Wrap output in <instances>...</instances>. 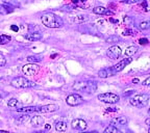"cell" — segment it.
<instances>
[{
  "mask_svg": "<svg viewBox=\"0 0 150 133\" xmlns=\"http://www.w3.org/2000/svg\"><path fill=\"white\" fill-rule=\"evenodd\" d=\"M41 20H42V23L44 24L46 27L59 28L63 26V20H62L57 15L53 14V13L44 14L41 17Z\"/></svg>",
  "mask_w": 150,
  "mask_h": 133,
  "instance_id": "obj_1",
  "label": "cell"
},
{
  "mask_svg": "<svg viewBox=\"0 0 150 133\" xmlns=\"http://www.w3.org/2000/svg\"><path fill=\"white\" fill-rule=\"evenodd\" d=\"M73 89L75 91H82V93H86V94H93L97 89V82L93 81V80L75 82L73 84Z\"/></svg>",
  "mask_w": 150,
  "mask_h": 133,
  "instance_id": "obj_2",
  "label": "cell"
},
{
  "mask_svg": "<svg viewBox=\"0 0 150 133\" xmlns=\"http://www.w3.org/2000/svg\"><path fill=\"white\" fill-rule=\"evenodd\" d=\"M149 95L147 94H142V95H136V96L131 97L129 99V103L134 107L138 108H143L147 106L148 102H149Z\"/></svg>",
  "mask_w": 150,
  "mask_h": 133,
  "instance_id": "obj_3",
  "label": "cell"
},
{
  "mask_svg": "<svg viewBox=\"0 0 150 133\" xmlns=\"http://www.w3.org/2000/svg\"><path fill=\"white\" fill-rule=\"evenodd\" d=\"M11 85L17 89H28V87H35V83L25 77H16L11 81Z\"/></svg>",
  "mask_w": 150,
  "mask_h": 133,
  "instance_id": "obj_4",
  "label": "cell"
},
{
  "mask_svg": "<svg viewBox=\"0 0 150 133\" xmlns=\"http://www.w3.org/2000/svg\"><path fill=\"white\" fill-rule=\"evenodd\" d=\"M98 100H100L103 103H108V104H115L118 103L120 100V97L116 94L112 93H104V94H100L98 95Z\"/></svg>",
  "mask_w": 150,
  "mask_h": 133,
  "instance_id": "obj_5",
  "label": "cell"
},
{
  "mask_svg": "<svg viewBox=\"0 0 150 133\" xmlns=\"http://www.w3.org/2000/svg\"><path fill=\"white\" fill-rule=\"evenodd\" d=\"M39 71H40V67L35 63H28V65H23V68H22V72L26 76H35L38 74Z\"/></svg>",
  "mask_w": 150,
  "mask_h": 133,
  "instance_id": "obj_6",
  "label": "cell"
},
{
  "mask_svg": "<svg viewBox=\"0 0 150 133\" xmlns=\"http://www.w3.org/2000/svg\"><path fill=\"white\" fill-rule=\"evenodd\" d=\"M66 102L70 106H76V105L81 104V103L83 102V99H82V97L80 96V95H78V94H71V95H69V96L67 97Z\"/></svg>",
  "mask_w": 150,
  "mask_h": 133,
  "instance_id": "obj_7",
  "label": "cell"
},
{
  "mask_svg": "<svg viewBox=\"0 0 150 133\" xmlns=\"http://www.w3.org/2000/svg\"><path fill=\"white\" fill-rule=\"evenodd\" d=\"M121 53H122L121 48H120L119 46H112V47H110L108 49V51H106V54H108V56L110 59L119 58Z\"/></svg>",
  "mask_w": 150,
  "mask_h": 133,
  "instance_id": "obj_8",
  "label": "cell"
},
{
  "mask_svg": "<svg viewBox=\"0 0 150 133\" xmlns=\"http://www.w3.org/2000/svg\"><path fill=\"white\" fill-rule=\"evenodd\" d=\"M131 61H132V58H125V59H123V61H120V63H118L117 65H115L114 67H112L110 70H112V72L114 73V75H115L116 73L123 70V69H124L128 63H130Z\"/></svg>",
  "mask_w": 150,
  "mask_h": 133,
  "instance_id": "obj_9",
  "label": "cell"
},
{
  "mask_svg": "<svg viewBox=\"0 0 150 133\" xmlns=\"http://www.w3.org/2000/svg\"><path fill=\"white\" fill-rule=\"evenodd\" d=\"M71 126L73 129H76V130H80V131H84L88 128L87 122L83 121L82 119H75L72 121L71 123Z\"/></svg>",
  "mask_w": 150,
  "mask_h": 133,
  "instance_id": "obj_10",
  "label": "cell"
},
{
  "mask_svg": "<svg viewBox=\"0 0 150 133\" xmlns=\"http://www.w3.org/2000/svg\"><path fill=\"white\" fill-rule=\"evenodd\" d=\"M126 123H127V119H126V117H124V115L115 118V119H112V121H110V125H112V126H114V127L124 126Z\"/></svg>",
  "mask_w": 150,
  "mask_h": 133,
  "instance_id": "obj_11",
  "label": "cell"
},
{
  "mask_svg": "<svg viewBox=\"0 0 150 133\" xmlns=\"http://www.w3.org/2000/svg\"><path fill=\"white\" fill-rule=\"evenodd\" d=\"M93 13L97 15H105V16H112L114 15V13L112 11H110L108 8H105L103 6H96L93 8Z\"/></svg>",
  "mask_w": 150,
  "mask_h": 133,
  "instance_id": "obj_12",
  "label": "cell"
},
{
  "mask_svg": "<svg viewBox=\"0 0 150 133\" xmlns=\"http://www.w3.org/2000/svg\"><path fill=\"white\" fill-rule=\"evenodd\" d=\"M59 109V107L55 105V104H48V105L40 106L39 108V112H43V113H49V112L56 111Z\"/></svg>",
  "mask_w": 150,
  "mask_h": 133,
  "instance_id": "obj_13",
  "label": "cell"
},
{
  "mask_svg": "<svg viewBox=\"0 0 150 133\" xmlns=\"http://www.w3.org/2000/svg\"><path fill=\"white\" fill-rule=\"evenodd\" d=\"M30 123L33 127H39V126H41V125H43L44 119H43L42 117H40V115H35V117H33L30 119Z\"/></svg>",
  "mask_w": 150,
  "mask_h": 133,
  "instance_id": "obj_14",
  "label": "cell"
},
{
  "mask_svg": "<svg viewBox=\"0 0 150 133\" xmlns=\"http://www.w3.org/2000/svg\"><path fill=\"white\" fill-rule=\"evenodd\" d=\"M25 39L28 41H30V42H33V41H39L42 39V34L40 32H30L25 35Z\"/></svg>",
  "mask_w": 150,
  "mask_h": 133,
  "instance_id": "obj_15",
  "label": "cell"
},
{
  "mask_svg": "<svg viewBox=\"0 0 150 133\" xmlns=\"http://www.w3.org/2000/svg\"><path fill=\"white\" fill-rule=\"evenodd\" d=\"M40 106H26V107L18 108V112H39Z\"/></svg>",
  "mask_w": 150,
  "mask_h": 133,
  "instance_id": "obj_16",
  "label": "cell"
},
{
  "mask_svg": "<svg viewBox=\"0 0 150 133\" xmlns=\"http://www.w3.org/2000/svg\"><path fill=\"white\" fill-rule=\"evenodd\" d=\"M98 76L100 78H108V77H110V76H114V73L112 72L110 68L103 69V70H100L98 72Z\"/></svg>",
  "mask_w": 150,
  "mask_h": 133,
  "instance_id": "obj_17",
  "label": "cell"
},
{
  "mask_svg": "<svg viewBox=\"0 0 150 133\" xmlns=\"http://www.w3.org/2000/svg\"><path fill=\"white\" fill-rule=\"evenodd\" d=\"M88 20H89V17L87 15H76L72 19V21L75 22V23H81V22H86Z\"/></svg>",
  "mask_w": 150,
  "mask_h": 133,
  "instance_id": "obj_18",
  "label": "cell"
},
{
  "mask_svg": "<svg viewBox=\"0 0 150 133\" xmlns=\"http://www.w3.org/2000/svg\"><path fill=\"white\" fill-rule=\"evenodd\" d=\"M55 129L59 132H66L67 131V124H66L65 122H56L55 124Z\"/></svg>",
  "mask_w": 150,
  "mask_h": 133,
  "instance_id": "obj_19",
  "label": "cell"
},
{
  "mask_svg": "<svg viewBox=\"0 0 150 133\" xmlns=\"http://www.w3.org/2000/svg\"><path fill=\"white\" fill-rule=\"evenodd\" d=\"M138 52V47H136V46H130V47H128L126 50H125V55L126 56H132V55H134V54Z\"/></svg>",
  "mask_w": 150,
  "mask_h": 133,
  "instance_id": "obj_20",
  "label": "cell"
},
{
  "mask_svg": "<svg viewBox=\"0 0 150 133\" xmlns=\"http://www.w3.org/2000/svg\"><path fill=\"white\" fill-rule=\"evenodd\" d=\"M88 0H72V3L75 4V6L78 7H88L89 4H87Z\"/></svg>",
  "mask_w": 150,
  "mask_h": 133,
  "instance_id": "obj_21",
  "label": "cell"
},
{
  "mask_svg": "<svg viewBox=\"0 0 150 133\" xmlns=\"http://www.w3.org/2000/svg\"><path fill=\"white\" fill-rule=\"evenodd\" d=\"M0 11H3V14H8V13H12L14 11L12 5H8L5 3L4 5H1L0 6Z\"/></svg>",
  "mask_w": 150,
  "mask_h": 133,
  "instance_id": "obj_22",
  "label": "cell"
},
{
  "mask_svg": "<svg viewBox=\"0 0 150 133\" xmlns=\"http://www.w3.org/2000/svg\"><path fill=\"white\" fill-rule=\"evenodd\" d=\"M12 41V37H9V35H6V34H1L0 35V45H4V44H7Z\"/></svg>",
  "mask_w": 150,
  "mask_h": 133,
  "instance_id": "obj_23",
  "label": "cell"
},
{
  "mask_svg": "<svg viewBox=\"0 0 150 133\" xmlns=\"http://www.w3.org/2000/svg\"><path fill=\"white\" fill-rule=\"evenodd\" d=\"M26 59H27V61H29L30 63H37V61H42V58H41L39 55H30V56H28Z\"/></svg>",
  "mask_w": 150,
  "mask_h": 133,
  "instance_id": "obj_24",
  "label": "cell"
},
{
  "mask_svg": "<svg viewBox=\"0 0 150 133\" xmlns=\"http://www.w3.org/2000/svg\"><path fill=\"white\" fill-rule=\"evenodd\" d=\"M104 133H119V130L117 129V127H114V126H108V128L104 130Z\"/></svg>",
  "mask_w": 150,
  "mask_h": 133,
  "instance_id": "obj_25",
  "label": "cell"
},
{
  "mask_svg": "<svg viewBox=\"0 0 150 133\" xmlns=\"http://www.w3.org/2000/svg\"><path fill=\"white\" fill-rule=\"evenodd\" d=\"M19 104V101L17 100V99H11V100L8 101V103H7V105H8V107H12V108H15L17 107Z\"/></svg>",
  "mask_w": 150,
  "mask_h": 133,
  "instance_id": "obj_26",
  "label": "cell"
},
{
  "mask_svg": "<svg viewBox=\"0 0 150 133\" xmlns=\"http://www.w3.org/2000/svg\"><path fill=\"white\" fill-rule=\"evenodd\" d=\"M139 27H140L141 30H146V29H148V28L150 27V23L148 21H144V22H142V23H140Z\"/></svg>",
  "mask_w": 150,
  "mask_h": 133,
  "instance_id": "obj_27",
  "label": "cell"
},
{
  "mask_svg": "<svg viewBox=\"0 0 150 133\" xmlns=\"http://www.w3.org/2000/svg\"><path fill=\"white\" fill-rule=\"evenodd\" d=\"M117 41H120L119 37H116V35H112V37H108L106 39V42L108 43H116Z\"/></svg>",
  "mask_w": 150,
  "mask_h": 133,
  "instance_id": "obj_28",
  "label": "cell"
},
{
  "mask_svg": "<svg viewBox=\"0 0 150 133\" xmlns=\"http://www.w3.org/2000/svg\"><path fill=\"white\" fill-rule=\"evenodd\" d=\"M123 21H124V23L126 24V25H130V24L134 22V19L129 16H125L124 19H123Z\"/></svg>",
  "mask_w": 150,
  "mask_h": 133,
  "instance_id": "obj_29",
  "label": "cell"
},
{
  "mask_svg": "<svg viewBox=\"0 0 150 133\" xmlns=\"http://www.w3.org/2000/svg\"><path fill=\"white\" fill-rule=\"evenodd\" d=\"M137 33L138 32H137L136 30H132V29H126V30H124L123 34L124 35H136Z\"/></svg>",
  "mask_w": 150,
  "mask_h": 133,
  "instance_id": "obj_30",
  "label": "cell"
},
{
  "mask_svg": "<svg viewBox=\"0 0 150 133\" xmlns=\"http://www.w3.org/2000/svg\"><path fill=\"white\" fill-rule=\"evenodd\" d=\"M5 63H6V59H5V57L2 55V54L0 53V67L5 65Z\"/></svg>",
  "mask_w": 150,
  "mask_h": 133,
  "instance_id": "obj_31",
  "label": "cell"
},
{
  "mask_svg": "<svg viewBox=\"0 0 150 133\" xmlns=\"http://www.w3.org/2000/svg\"><path fill=\"white\" fill-rule=\"evenodd\" d=\"M3 2L6 3V4H8V5H12V6H13V4H14V5L18 4L16 0H3Z\"/></svg>",
  "mask_w": 150,
  "mask_h": 133,
  "instance_id": "obj_32",
  "label": "cell"
},
{
  "mask_svg": "<svg viewBox=\"0 0 150 133\" xmlns=\"http://www.w3.org/2000/svg\"><path fill=\"white\" fill-rule=\"evenodd\" d=\"M139 43H140L141 45H147L148 44V39H146V37H144V39H140V40H139Z\"/></svg>",
  "mask_w": 150,
  "mask_h": 133,
  "instance_id": "obj_33",
  "label": "cell"
},
{
  "mask_svg": "<svg viewBox=\"0 0 150 133\" xmlns=\"http://www.w3.org/2000/svg\"><path fill=\"white\" fill-rule=\"evenodd\" d=\"M142 84H143V85H145V87H148V85L150 84V77H147V78H146V80H145V81H144Z\"/></svg>",
  "mask_w": 150,
  "mask_h": 133,
  "instance_id": "obj_34",
  "label": "cell"
},
{
  "mask_svg": "<svg viewBox=\"0 0 150 133\" xmlns=\"http://www.w3.org/2000/svg\"><path fill=\"white\" fill-rule=\"evenodd\" d=\"M106 111L108 112H116V111H118V108H108Z\"/></svg>",
  "mask_w": 150,
  "mask_h": 133,
  "instance_id": "obj_35",
  "label": "cell"
},
{
  "mask_svg": "<svg viewBox=\"0 0 150 133\" xmlns=\"http://www.w3.org/2000/svg\"><path fill=\"white\" fill-rule=\"evenodd\" d=\"M132 93H134V91H127V93H124V94H123V96H124V97L129 96V95H131Z\"/></svg>",
  "mask_w": 150,
  "mask_h": 133,
  "instance_id": "obj_36",
  "label": "cell"
},
{
  "mask_svg": "<svg viewBox=\"0 0 150 133\" xmlns=\"http://www.w3.org/2000/svg\"><path fill=\"white\" fill-rule=\"evenodd\" d=\"M143 6H144V8H145L146 12H147L148 8H147V2H146V0H144V1H143Z\"/></svg>",
  "mask_w": 150,
  "mask_h": 133,
  "instance_id": "obj_37",
  "label": "cell"
},
{
  "mask_svg": "<svg viewBox=\"0 0 150 133\" xmlns=\"http://www.w3.org/2000/svg\"><path fill=\"white\" fill-rule=\"evenodd\" d=\"M11 28H12V30H14V31H18V30H19L18 26H16V25H13Z\"/></svg>",
  "mask_w": 150,
  "mask_h": 133,
  "instance_id": "obj_38",
  "label": "cell"
},
{
  "mask_svg": "<svg viewBox=\"0 0 150 133\" xmlns=\"http://www.w3.org/2000/svg\"><path fill=\"white\" fill-rule=\"evenodd\" d=\"M45 129H46V130H49V129H51V125H50V124H46V126H45Z\"/></svg>",
  "mask_w": 150,
  "mask_h": 133,
  "instance_id": "obj_39",
  "label": "cell"
},
{
  "mask_svg": "<svg viewBox=\"0 0 150 133\" xmlns=\"http://www.w3.org/2000/svg\"><path fill=\"white\" fill-rule=\"evenodd\" d=\"M110 22H112V23H117V24H118V20H115V19H112V18H110Z\"/></svg>",
  "mask_w": 150,
  "mask_h": 133,
  "instance_id": "obj_40",
  "label": "cell"
},
{
  "mask_svg": "<svg viewBox=\"0 0 150 133\" xmlns=\"http://www.w3.org/2000/svg\"><path fill=\"white\" fill-rule=\"evenodd\" d=\"M149 123H150V120L147 119V120H146V125H147V126H149Z\"/></svg>",
  "mask_w": 150,
  "mask_h": 133,
  "instance_id": "obj_41",
  "label": "cell"
},
{
  "mask_svg": "<svg viewBox=\"0 0 150 133\" xmlns=\"http://www.w3.org/2000/svg\"><path fill=\"white\" fill-rule=\"evenodd\" d=\"M132 82H134V83H138V82H139V79H137V78H136V79H134V81H132Z\"/></svg>",
  "mask_w": 150,
  "mask_h": 133,
  "instance_id": "obj_42",
  "label": "cell"
},
{
  "mask_svg": "<svg viewBox=\"0 0 150 133\" xmlns=\"http://www.w3.org/2000/svg\"><path fill=\"white\" fill-rule=\"evenodd\" d=\"M0 133H8L7 131H2V130H0Z\"/></svg>",
  "mask_w": 150,
  "mask_h": 133,
  "instance_id": "obj_43",
  "label": "cell"
},
{
  "mask_svg": "<svg viewBox=\"0 0 150 133\" xmlns=\"http://www.w3.org/2000/svg\"><path fill=\"white\" fill-rule=\"evenodd\" d=\"M82 133H98V132H96V131H93V132H82Z\"/></svg>",
  "mask_w": 150,
  "mask_h": 133,
  "instance_id": "obj_44",
  "label": "cell"
},
{
  "mask_svg": "<svg viewBox=\"0 0 150 133\" xmlns=\"http://www.w3.org/2000/svg\"><path fill=\"white\" fill-rule=\"evenodd\" d=\"M127 133H134V132H131V131H127Z\"/></svg>",
  "mask_w": 150,
  "mask_h": 133,
  "instance_id": "obj_45",
  "label": "cell"
}]
</instances>
